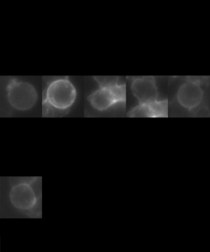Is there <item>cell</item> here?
I'll list each match as a JSON object with an SVG mask.
<instances>
[{"mask_svg":"<svg viewBox=\"0 0 210 252\" xmlns=\"http://www.w3.org/2000/svg\"><path fill=\"white\" fill-rule=\"evenodd\" d=\"M98 83L87 98L88 108L93 113L111 114L123 111L126 108V86L119 77H94Z\"/></svg>","mask_w":210,"mask_h":252,"instance_id":"6da1fadb","label":"cell"},{"mask_svg":"<svg viewBox=\"0 0 210 252\" xmlns=\"http://www.w3.org/2000/svg\"><path fill=\"white\" fill-rule=\"evenodd\" d=\"M77 99V89L68 77H54L46 82L43 92L44 116L67 114Z\"/></svg>","mask_w":210,"mask_h":252,"instance_id":"7a4b0ae2","label":"cell"},{"mask_svg":"<svg viewBox=\"0 0 210 252\" xmlns=\"http://www.w3.org/2000/svg\"><path fill=\"white\" fill-rule=\"evenodd\" d=\"M205 83L200 77H185L175 94L178 106L189 114H197L205 107L206 100Z\"/></svg>","mask_w":210,"mask_h":252,"instance_id":"3957f363","label":"cell"},{"mask_svg":"<svg viewBox=\"0 0 210 252\" xmlns=\"http://www.w3.org/2000/svg\"><path fill=\"white\" fill-rule=\"evenodd\" d=\"M8 101L18 111H28L37 104L39 95L35 87L30 82L11 80L7 87Z\"/></svg>","mask_w":210,"mask_h":252,"instance_id":"277c9868","label":"cell"},{"mask_svg":"<svg viewBox=\"0 0 210 252\" xmlns=\"http://www.w3.org/2000/svg\"><path fill=\"white\" fill-rule=\"evenodd\" d=\"M130 89L138 104L160 99L157 82L153 77H131Z\"/></svg>","mask_w":210,"mask_h":252,"instance_id":"5b68a950","label":"cell"},{"mask_svg":"<svg viewBox=\"0 0 210 252\" xmlns=\"http://www.w3.org/2000/svg\"><path fill=\"white\" fill-rule=\"evenodd\" d=\"M12 205L20 210H30L35 207L37 196L30 183H20L13 186L9 193Z\"/></svg>","mask_w":210,"mask_h":252,"instance_id":"8992f818","label":"cell"},{"mask_svg":"<svg viewBox=\"0 0 210 252\" xmlns=\"http://www.w3.org/2000/svg\"><path fill=\"white\" fill-rule=\"evenodd\" d=\"M169 104L167 99H159L146 104H137L128 112L132 118H167Z\"/></svg>","mask_w":210,"mask_h":252,"instance_id":"52a82bcc","label":"cell"}]
</instances>
